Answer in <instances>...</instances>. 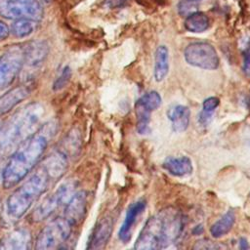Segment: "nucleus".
Returning <instances> with one entry per match:
<instances>
[{
    "mask_svg": "<svg viewBox=\"0 0 250 250\" xmlns=\"http://www.w3.org/2000/svg\"><path fill=\"white\" fill-rule=\"evenodd\" d=\"M190 110L188 106L178 104L170 107L167 111V117L172 122V129L175 132H184L189 124Z\"/></svg>",
    "mask_w": 250,
    "mask_h": 250,
    "instance_id": "obj_18",
    "label": "nucleus"
},
{
    "mask_svg": "<svg viewBox=\"0 0 250 250\" xmlns=\"http://www.w3.org/2000/svg\"><path fill=\"white\" fill-rule=\"evenodd\" d=\"M43 2H45V3H49V2H51V0H42Z\"/></svg>",
    "mask_w": 250,
    "mask_h": 250,
    "instance_id": "obj_36",
    "label": "nucleus"
},
{
    "mask_svg": "<svg viewBox=\"0 0 250 250\" xmlns=\"http://www.w3.org/2000/svg\"><path fill=\"white\" fill-rule=\"evenodd\" d=\"M73 226L63 217H59L42 229L35 240V249L60 248L70 236Z\"/></svg>",
    "mask_w": 250,
    "mask_h": 250,
    "instance_id": "obj_6",
    "label": "nucleus"
},
{
    "mask_svg": "<svg viewBox=\"0 0 250 250\" xmlns=\"http://www.w3.org/2000/svg\"><path fill=\"white\" fill-rule=\"evenodd\" d=\"M247 107H248V109H249V111H250V98H249L248 101H247Z\"/></svg>",
    "mask_w": 250,
    "mask_h": 250,
    "instance_id": "obj_35",
    "label": "nucleus"
},
{
    "mask_svg": "<svg viewBox=\"0 0 250 250\" xmlns=\"http://www.w3.org/2000/svg\"><path fill=\"white\" fill-rule=\"evenodd\" d=\"M31 236L24 229H14L0 239V249L3 250H24L30 247Z\"/></svg>",
    "mask_w": 250,
    "mask_h": 250,
    "instance_id": "obj_11",
    "label": "nucleus"
},
{
    "mask_svg": "<svg viewBox=\"0 0 250 250\" xmlns=\"http://www.w3.org/2000/svg\"><path fill=\"white\" fill-rule=\"evenodd\" d=\"M43 14V6L39 0H0V15L6 19L39 21Z\"/></svg>",
    "mask_w": 250,
    "mask_h": 250,
    "instance_id": "obj_7",
    "label": "nucleus"
},
{
    "mask_svg": "<svg viewBox=\"0 0 250 250\" xmlns=\"http://www.w3.org/2000/svg\"><path fill=\"white\" fill-rule=\"evenodd\" d=\"M24 62L23 45L10 46L0 55V90L13 83Z\"/></svg>",
    "mask_w": 250,
    "mask_h": 250,
    "instance_id": "obj_8",
    "label": "nucleus"
},
{
    "mask_svg": "<svg viewBox=\"0 0 250 250\" xmlns=\"http://www.w3.org/2000/svg\"><path fill=\"white\" fill-rule=\"evenodd\" d=\"M183 214L172 207L151 216L142 229L134 245L138 250L163 249L174 243L184 229Z\"/></svg>",
    "mask_w": 250,
    "mask_h": 250,
    "instance_id": "obj_2",
    "label": "nucleus"
},
{
    "mask_svg": "<svg viewBox=\"0 0 250 250\" xmlns=\"http://www.w3.org/2000/svg\"><path fill=\"white\" fill-rule=\"evenodd\" d=\"M169 70V52L166 46L157 47L154 56V71L153 75L157 82L162 81Z\"/></svg>",
    "mask_w": 250,
    "mask_h": 250,
    "instance_id": "obj_19",
    "label": "nucleus"
},
{
    "mask_svg": "<svg viewBox=\"0 0 250 250\" xmlns=\"http://www.w3.org/2000/svg\"><path fill=\"white\" fill-rule=\"evenodd\" d=\"M41 166L52 181H56L64 174L67 168V157L61 150H57L45 158Z\"/></svg>",
    "mask_w": 250,
    "mask_h": 250,
    "instance_id": "obj_15",
    "label": "nucleus"
},
{
    "mask_svg": "<svg viewBox=\"0 0 250 250\" xmlns=\"http://www.w3.org/2000/svg\"><path fill=\"white\" fill-rule=\"evenodd\" d=\"M44 114L39 103L28 104L16 111L0 129V159L10 156L38 128Z\"/></svg>",
    "mask_w": 250,
    "mask_h": 250,
    "instance_id": "obj_3",
    "label": "nucleus"
},
{
    "mask_svg": "<svg viewBox=\"0 0 250 250\" xmlns=\"http://www.w3.org/2000/svg\"><path fill=\"white\" fill-rule=\"evenodd\" d=\"M127 0H105L104 5L108 8H117L123 5Z\"/></svg>",
    "mask_w": 250,
    "mask_h": 250,
    "instance_id": "obj_32",
    "label": "nucleus"
},
{
    "mask_svg": "<svg viewBox=\"0 0 250 250\" xmlns=\"http://www.w3.org/2000/svg\"><path fill=\"white\" fill-rule=\"evenodd\" d=\"M36 22L32 20L27 19H20L15 20V21L11 25V32L19 38L26 37L33 33L36 28Z\"/></svg>",
    "mask_w": 250,
    "mask_h": 250,
    "instance_id": "obj_23",
    "label": "nucleus"
},
{
    "mask_svg": "<svg viewBox=\"0 0 250 250\" xmlns=\"http://www.w3.org/2000/svg\"><path fill=\"white\" fill-rule=\"evenodd\" d=\"M87 195L84 191H78L73 194L70 200L65 204L63 217L74 227L84 217L86 213Z\"/></svg>",
    "mask_w": 250,
    "mask_h": 250,
    "instance_id": "obj_10",
    "label": "nucleus"
},
{
    "mask_svg": "<svg viewBox=\"0 0 250 250\" xmlns=\"http://www.w3.org/2000/svg\"><path fill=\"white\" fill-rule=\"evenodd\" d=\"M184 24L187 30L199 33L205 31L208 28L209 19L204 13L196 11L186 18Z\"/></svg>",
    "mask_w": 250,
    "mask_h": 250,
    "instance_id": "obj_22",
    "label": "nucleus"
},
{
    "mask_svg": "<svg viewBox=\"0 0 250 250\" xmlns=\"http://www.w3.org/2000/svg\"><path fill=\"white\" fill-rule=\"evenodd\" d=\"M150 112L151 110L138 99L135 104V113L137 118V131L141 135H146L150 132Z\"/></svg>",
    "mask_w": 250,
    "mask_h": 250,
    "instance_id": "obj_21",
    "label": "nucleus"
},
{
    "mask_svg": "<svg viewBox=\"0 0 250 250\" xmlns=\"http://www.w3.org/2000/svg\"><path fill=\"white\" fill-rule=\"evenodd\" d=\"M52 179L42 166L33 173L6 201V212L13 220L22 217L28 209L40 198L52 183Z\"/></svg>",
    "mask_w": 250,
    "mask_h": 250,
    "instance_id": "obj_4",
    "label": "nucleus"
},
{
    "mask_svg": "<svg viewBox=\"0 0 250 250\" xmlns=\"http://www.w3.org/2000/svg\"><path fill=\"white\" fill-rule=\"evenodd\" d=\"M79 142V134H77V132H71L63 141V146H62V149L59 150H61L68 158L69 155H73L74 152L78 150Z\"/></svg>",
    "mask_w": 250,
    "mask_h": 250,
    "instance_id": "obj_24",
    "label": "nucleus"
},
{
    "mask_svg": "<svg viewBox=\"0 0 250 250\" xmlns=\"http://www.w3.org/2000/svg\"><path fill=\"white\" fill-rule=\"evenodd\" d=\"M203 231H204V229H203L202 225H198L192 229V233L194 235H199V234L203 233Z\"/></svg>",
    "mask_w": 250,
    "mask_h": 250,
    "instance_id": "obj_34",
    "label": "nucleus"
},
{
    "mask_svg": "<svg viewBox=\"0 0 250 250\" xmlns=\"http://www.w3.org/2000/svg\"><path fill=\"white\" fill-rule=\"evenodd\" d=\"M238 244H239V248L241 250L249 249V244H248V241H247V239L245 237H240Z\"/></svg>",
    "mask_w": 250,
    "mask_h": 250,
    "instance_id": "obj_33",
    "label": "nucleus"
},
{
    "mask_svg": "<svg viewBox=\"0 0 250 250\" xmlns=\"http://www.w3.org/2000/svg\"><path fill=\"white\" fill-rule=\"evenodd\" d=\"M197 11V5L193 1H181L178 5V12L182 17H188Z\"/></svg>",
    "mask_w": 250,
    "mask_h": 250,
    "instance_id": "obj_26",
    "label": "nucleus"
},
{
    "mask_svg": "<svg viewBox=\"0 0 250 250\" xmlns=\"http://www.w3.org/2000/svg\"><path fill=\"white\" fill-rule=\"evenodd\" d=\"M162 167L175 177H185L192 173L193 167L191 160L188 156L168 157L162 164Z\"/></svg>",
    "mask_w": 250,
    "mask_h": 250,
    "instance_id": "obj_17",
    "label": "nucleus"
},
{
    "mask_svg": "<svg viewBox=\"0 0 250 250\" xmlns=\"http://www.w3.org/2000/svg\"><path fill=\"white\" fill-rule=\"evenodd\" d=\"M113 222L109 217H104L96 225L87 248L88 249H102L104 248L110 238L112 232Z\"/></svg>",
    "mask_w": 250,
    "mask_h": 250,
    "instance_id": "obj_12",
    "label": "nucleus"
},
{
    "mask_svg": "<svg viewBox=\"0 0 250 250\" xmlns=\"http://www.w3.org/2000/svg\"><path fill=\"white\" fill-rule=\"evenodd\" d=\"M235 222V215L233 211H228L221 219L215 222L210 228V233L215 238H220L226 235L232 229Z\"/></svg>",
    "mask_w": 250,
    "mask_h": 250,
    "instance_id": "obj_20",
    "label": "nucleus"
},
{
    "mask_svg": "<svg viewBox=\"0 0 250 250\" xmlns=\"http://www.w3.org/2000/svg\"><path fill=\"white\" fill-rule=\"evenodd\" d=\"M220 100L217 97H209L204 100L202 104V109L207 111H215V109L219 106Z\"/></svg>",
    "mask_w": 250,
    "mask_h": 250,
    "instance_id": "obj_28",
    "label": "nucleus"
},
{
    "mask_svg": "<svg viewBox=\"0 0 250 250\" xmlns=\"http://www.w3.org/2000/svg\"><path fill=\"white\" fill-rule=\"evenodd\" d=\"M70 76H71L70 68L68 66L63 67V69L62 70V72L60 73L58 78L55 80L54 85H53V89L55 91H58V90H61L62 88H63L66 85V83L68 82Z\"/></svg>",
    "mask_w": 250,
    "mask_h": 250,
    "instance_id": "obj_25",
    "label": "nucleus"
},
{
    "mask_svg": "<svg viewBox=\"0 0 250 250\" xmlns=\"http://www.w3.org/2000/svg\"><path fill=\"white\" fill-rule=\"evenodd\" d=\"M242 70L247 75L250 76V42L243 52V64Z\"/></svg>",
    "mask_w": 250,
    "mask_h": 250,
    "instance_id": "obj_30",
    "label": "nucleus"
},
{
    "mask_svg": "<svg viewBox=\"0 0 250 250\" xmlns=\"http://www.w3.org/2000/svg\"><path fill=\"white\" fill-rule=\"evenodd\" d=\"M76 184L73 180L62 182L56 189L46 195L36 206L30 215L34 223L42 222L50 218L58 209L64 206L75 193Z\"/></svg>",
    "mask_w": 250,
    "mask_h": 250,
    "instance_id": "obj_5",
    "label": "nucleus"
},
{
    "mask_svg": "<svg viewBox=\"0 0 250 250\" xmlns=\"http://www.w3.org/2000/svg\"><path fill=\"white\" fill-rule=\"evenodd\" d=\"M24 47V62L23 65L28 67L38 66L48 55V44L45 41H32Z\"/></svg>",
    "mask_w": 250,
    "mask_h": 250,
    "instance_id": "obj_14",
    "label": "nucleus"
},
{
    "mask_svg": "<svg viewBox=\"0 0 250 250\" xmlns=\"http://www.w3.org/2000/svg\"><path fill=\"white\" fill-rule=\"evenodd\" d=\"M184 57L188 64L202 69H216L220 62L215 48L207 42L188 44L184 51Z\"/></svg>",
    "mask_w": 250,
    "mask_h": 250,
    "instance_id": "obj_9",
    "label": "nucleus"
},
{
    "mask_svg": "<svg viewBox=\"0 0 250 250\" xmlns=\"http://www.w3.org/2000/svg\"><path fill=\"white\" fill-rule=\"evenodd\" d=\"M57 130V121L50 120L16 148L2 171L1 180L5 188L17 186L31 172L45 152L50 141L56 135Z\"/></svg>",
    "mask_w": 250,
    "mask_h": 250,
    "instance_id": "obj_1",
    "label": "nucleus"
},
{
    "mask_svg": "<svg viewBox=\"0 0 250 250\" xmlns=\"http://www.w3.org/2000/svg\"><path fill=\"white\" fill-rule=\"evenodd\" d=\"M213 114H214V111H207V110L202 109L197 117L198 123L203 127L208 126L213 119Z\"/></svg>",
    "mask_w": 250,
    "mask_h": 250,
    "instance_id": "obj_29",
    "label": "nucleus"
},
{
    "mask_svg": "<svg viewBox=\"0 0 250 250\" xmlns=\"http://www.w3.org/2000/svg\"><path fill=\"white\" fill-rule=\"evenodd\" d=\"M29 95V89L26 86H18L0 97V115L13 109L21 101Z\"/></svg>",
    "mask_w": 250,
    "mask_h": 250,
    "instance_id": "obj_16",
    "label": "nucleus"
},
{
    "mask_svg": "<svg viewBox=\"0 0 250 250\" xmlns=\"http://www.w3.org/2000/svg\"><path fill=\"white\" fill-rule=\"evenodd\" d=\"M10 28L9 26L2 21H0V40H4L9 36Z\"/></svg>",
    "mask_w": 250,
    "mask_h": 250,
    "instance_id": "obj_31",
    "label": "nucleus"
},
{
    "mask_svg": "<svg viewBox=\"0 0 250 250\" xmlns=\"http://www.w3.org/2000/svg\"><path fill=\"white\" fill-rule=\"evenodd\" d=\"M145 208H146V201L142 200V199L132 203L128 207L126 216H125V220H124V222L119 229V232H118V237L122 242L126 243V242L130 241L131 236H132L133 226L135 225L138 216L145 210Z\"/></svg>",
    "mask_w": 250,
    "mask_h": 250,
    "instance_id": "obj_13",
    "label": "nucleus"
},
{
    "mask_svg": "<svg viewBox=\"0 0 250 250\" xmlns=\"http://www.w3.org/2000/svg\"><path fill=\"white\" fill-rule=\"evenodd\" d=\"M188 1H193V2H197V1H200V0H188Z\"/></svg>",
    "mask_w": 250,
    "mask_h": 250,
    "instance_id": "obj_37",
    "label": "nucleus"
},
{
    "mask_svg": "<svg viewBox=\"0 0 250 250\" xmlns=\"http://www.w3.org/2000/svg\"><path fill=\"white\" fill-rule=\"evenodd\" d=\"M223 247H225V246L217 244V243L211 241L210 239L204 238V239H200V240L196 241L192 248L193 249H220Z\"/></svg>",
    "mask_w": 250,
    "mask_h": 250,
    "instance_id": "obj_27",
    "label": "nucleus"
}]
</instances>
